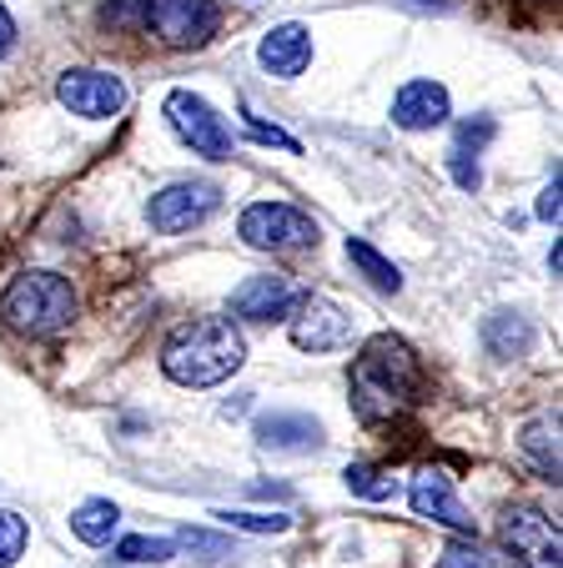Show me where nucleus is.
I'll list each match as a JSON object with an SVG mask.
<instances>
[{
	"label": "nucleus",
	"instance_id": "nucleus-25",
	"mask_svg": "<svg viewBox=\"0 0 563 568\" xmlns=\"http://www.w3.org/2000/svg\"><path fill=\"white\" fill-rule=\"evenodd\" d=\"M493 136H499V121H493V116H473V121H463V126H458V146L453 151H473V156H479Z\"/></svg>",
	"mask_w": 563,
	"mask_h": 568
},
{
	"label": "nucleus",
	"instance_id": "nucleus-18",
	"mask_svg": "<svg viewBox=\"0 0 563 568\" xmlns=\"http://www.w3.org/2000/svg\"><path fill=\"white\" fill-rule=\"evenodd\" d=\"M117 524H121V508L111 504V498H86V504L71 514V534L81 538V544H91V548L111 544Z\"/></svg>",
	"mask_w": 563,
	"mask_h": 568
},
{
	"label": "nucleus",
	"instance_id": "nucleus-5",
	"mask_svg": "<svg viewBox=\"0 0 563 568\" xmlns=\"http://www.w3.org/2000/svg\"><path fill=\"white\" fill-rule=\"evenodd\" d=\"M247 247H262V252H302V247H318V222H312L302 206L292 202H252L237 222Z\"/></svg>",
	"mask_w": 563,
	"mask_h": 568
},
{
	"label": "nucleus",
	"instance_id": "nucleus-29",
	"mask_svg": "<svg viewBox=\"0 0 563 568\" xmlns=\"http://www.w3.org/2000/svg\"><path fill=\"white\" fill-rule=\"evenodd\" d=\"M11 45H16V21H11V11L0 6V61L11 55Z\"/></svg>",
	"mask_w": 563,
	"mask_h": 568
},
{
	"label": "nucleus",
	"instance_id": "nucleus-10",
	"mask_svg": "<svg viewBox=\"0 0 563 568\" xmlns=\"http://www.w3.org/2000/svg\"><path fill=\"white\" fill-rule=\"evenodd\" d=\"M408 504H413L418 518H433V524L453 528V534H479V524L463 508V498H458L453 478L443 468H418L413 488H408Z\"/></svg>",
	"mask_w": 563,
	"mask_h": 568
},
{
	"label": "nucleus",
	"instance_id": "nucleus-11",
	"mask_svg": "<svg viewBox=\"0 0 563 568\" xmlns=\"http://www.w3.org/2000/svg\"><path fill=\"white\" fill-rule=\"evenodd\" d=\"M302 297L308 292L298 287L292 277H247L242 287L232 292V317H242V322H282V317H292V312L302 307Z\"/></svg>",
	"mask_w": 563,
	"mask_h": 568
},
{
	"label": "nucleus",
	"instance_id": "nucleus-13",
	"mask_svg": "<svg viewBox=\"0 0 563 568\" xmlns=\"http://www.w3.org/2000/svg\"><path fill=\"white\" fill-rule=\"evenodd\" d=\"M257 61H262V71L277 75V81H298L312 65V31L302 21L272 26V31L262 36V45H257Z\"/></svg>",
	"mask_w": 563,
	"mask_h": 568
},
{
	"label": "nucleus",
	"instance_id": "nucleus-28",
	"mask_svg": "<svg viewBox=\"0 0 563 568\" xmlns=\"http://www.w3.org/2000/svg\"><path fill=\"white\" fill-rule=\"evenodd\" d=\"M539 222H559V176H553L539 196Z\"/></svg>",
	"mask_w": 563,
	"mask_h": 568
},
{
	"label": "nucleus",
	"instance_id": "nucleus-24",
	"mask_svg": "<svg viewBox=\"0 0 563 568\" xmlns=\"http://www.w3.org/2000/svg\"><path fill=\"white\" fill-rule=\"evenodd\" d=\"M227 528H242V534H288L292 518L282 514H217Z\"/></svg>",
	"mask_w": 563,
	"mask_h": 568
},
{
	"label": "nucleus",
	"instance_id": "nucleus-22",
	"mask_svg": "<svg viewBox=\"0 0 563 568\" xmlns=\"http://www.w3.org/2000/svg\"><path fill=\"white\" fill-rule=\"evenodd\" d=\"M181 548H177V538H121L117 544V564H167V558H177Z\"/></svg>",
	"mask_w": 563,
	"mask_h": 568
},
{
	"label": "nucleus",
	"instance_id": "nucleus-2",
	"mask_svg": "<svg viewBox=\"0 0 563 568\" xmlns=\"http://www.w3.org/2000/svg\"><path fill=\"white\" fill-rule=\"evenodd\" d=\"M247 363V343L227 317H192L161 343V373L177 387H217Z\"/></svg>",
	"mask_w": 563,
	"mask_h": 568
},
{
	"label": "nucleus",
	"instance_id": "nucleus-8",
	"mask_svg": "<svg viewBox=\"0 0 563 568\" xmlns=\"http://www.w3.org/2000/svg\"><path fill=\"white\" fill-rule=\"evenodd\" d=\"M217 202H222V192H217L212 182H171L147 202V222L157 226V232L177 236V232L202 226L207 216L217 212Z\"/></svg>",
	"mask_w": 563,
	"mask_h": 568
},
{
	"label": "nucleus",
	"instance_id": "nucleus-17",
	"mask_svg": "<svg viewBox=\"0 0 563 568\" xmlns=\"http://www.w3.org/2000/svg\"><path fill=\"white\" fill-rule=\"evenodd\" d=\"M483 347H489L493 357H529L533 322L523 317V312H493V317L483 322Z\"/></svg>",
	"mask_w": 563,
	"mask_h": 568
},
{
	"label": "nucleus",
	"instance_id": "nucleus-3",
	"mask_svg": "<svg viewBox=\"0 0 563 568\" xmlns=\"http://www.w3.org/2000/svg\"><path fill=\"white\" fill-rule=\"evenodd\" d=\"M0 317L26 337H56L76 317V287L61 272H21L0 292Z\"/></svg>",
	"mask_w": 563,
	"mask_h": 568
},
{
	"label": "nucleus",
	"instance_id": "nucleus-16",
	"mask_svg": "<svg viewBox=\"0 0 563 568\" xmlns=\"http://www.w3.org/2000/svg\"><path fill=\"white\" fill-rule=\"evenodd\" d=\"M519 448H523V458L543 473V478L559 483V473H563L559 468V413H539L533 423H523Z\"/></svg>",
	"mask_w": 563,
	"mask_h": 568
},
{
	"label": "nucleus",
	"instance_id": "nucleus-7",
	"mask_svg": "<svg viewBox=\"0 0 563 568\" xmlns=\"http://www.w3.org/2000/svg\"><path fill=\"white\" fill-rule=\"evenodd\" d=\"M167 121H171V131L197 151V156L232 161V131H227V121L217 116L197 91H171L167 97Z\"/></svg>",
	"mask_w": 563,
	"mask_h": 568
},
{
	"label": "nucleus",
	"instance_id": "nucleus-27",
	"mask_svg": "<svg viewBox=\"0 0 563 568\" xmlns=\"http://www.w3.org/2000/svg\"><path fill=\"white\" fill-rule=\"evenodd\" d=\"M247 131H252V141H267V146H282V151H298V141H292L288 131H277V126H262V121H247Z\"/></svg>",
	"mask_w": 563,
	"mask_h": 568
},
{
	"label": "nucleus",
	"instance_id": "nucleus-23",
	"mask_svg": "<svg viewBox=\"0 0 563 568\" xmlns=\"http://www.w3.org/2000/svg\"><path fill=\"white\" fill-rule=\"evenodd\" d=\"M26 544H31V528H26V518L11 514V508H0V568H11L16 558L26 554Z\"/></svg>",
	"mask_w": 563,
	"mask_h": 568
},
{
	"label": "nucleus",
	"instance_id": "nucleus-6",
	"mask_svg": "<svg viewBox=\"0 0 563 568\" xmlns=\"http://www.w3.org/2000/svg\"><path fill=\"white\" fill-rule=\"evenodd\" d=\"M503 548L519 568H563V544H559V524L543 514L539 504H513L503 508Z\"/></svg>",
	"mask_w": 563,
	"mask_h": 568
},
{
	"label": "nucleus",
	"instance_id": "nucleus-1",
	"mask_svg": "<svg viewBox=\"0 0 563 568\" xmlns=\"http://www.w3.org/2000/svg\"><path fill=\"white\" fill-rule=\"evenodd\" d=\"M352 413L362 423H388L398 413L418 408L428 393V377L418 353L393 333H378L372 343H362L358 363H352Z\"/></svg>",
	"mask_w": 563,
	"mask_h": 568
},
{
	"label": "nucleus",
	"instance_id": "nucleus-26",
	"mask_svg": "<svg viewBox=\"0 0 563 568\" xmlns=\"http://www.w3.org/2000/svg\"><path fill=\"white\" fill-rule=\"evenodd\" d=\"M448 172H453V182L463 186V192H479V182H483L479 156H468V151H453V156H448Z\"/></svg>",
	"mask_w": 563,
	"mask_h": 568
},
{
	"label": "nucleus",
	"instance_id": "nucleus-9",
	"mask_svg": "<svg viewBox=\"0 0 563 568\" xmlns=\"http://www.w3.org/2000/svg\"><path fill=\"white\" fill-rule=\"evenodd\" d=\"M56 101L81 121H111L127 106V87L111 71H66L56 81Z\"/></svg>",
	"mask_w": 563,
	"mask_h": 568
},
{
	"label": "nucleus",
	"instance_id": "nucleus-12",
	"mask_svg": "<svg viewBox=\"0 0 563 568\" xmlns=\"http://www.w3.org/2000/svg\"><path fill=\"white\" fill-rule=\"evenodd\" d=\"M292 343H298L302 353H338V347L352 343V317L308 292L302 307L292 312Z\"/></svg>",
	"mask_w": 563,
	"mask_h": 568
},
{
	"label": "nucleus",
	"instance_id": "nucleus-4",
	"mask_svg": "<svg viewBox=\"0 0 563 568\" xmlns=\"http://www.w3.org/2000/svg\"><path fill=\"white\" fill-rule=\"evenodd\" d=\"M137 6H141V31H151L171 51H197L222 26L217 0H137Z\"/></svg>",
	"mask_w": 563,
	"mask_h": 568
},
{
	"label": "nucleus",
	"instance_id": "nucleus-14",
	"mask_svg": "<svg viewBox=\"0 0 563 568\" xmlns=\"http://www.w3.org/2000/svg\"><path fill=\"white\" fill-rule=\"evenodd\" d=\"M453 116V101H448L443 81H408L393 97V126L403 131H433Z\"/></svg>",
	"mask_w": 563,
	"mask_h": 568
},
{
	"label": "nucleus",
	"instance_id": "nucleus-19",
	"mask_svg": "<svg viewBox=\"0 0 563 568\" xmlns=\"http://www.w3.org/2000/svg\"><path fill=\"white\" fill-rule=\"evenodd\" d=\"M348 262H352V267H358L378 292H403V272H398L393 262L383 257V252L372 247V242H362V236H348Z\"/></svg>",
	"mask_w": 563,
	"mask_h": 568
},
{
	"label": "nucleus",
	"instance_id": "nucleus-21",
	"mask_svg": "<svg viewBox=\"0 0 563 568\" xmlns=\"http://www.w3.org/2000/svg\"><path fill=\"white\" fill-rule=\"evenodd\" d=\"M342 483H348L358 498H368V504H388V498L398 494V478L388 468H378V463H352V468L342 473Z\"/></svg>",
	"mask_w": 563,
	"mask_h": 568
},
{
	"label": "nucleus",
	"instance_id": "nucleus-20",
	"mask_svg": "<svg viewBox=\"0 0 563 568\" xmlns=\"http://www.w3.org/2000/svg\"><path fill=\"white\" fill-rule=\"evenodd\" d=\"M438 568H519V564L509 554H499V548H483L479 534H463L438 554Z\"/></svg>",
	"mask_w": 563,
	"mask_h": 568
},
{
	"label": "nucleus",
	"instance_id": "nucleus-15",
	"mask_svg": "<svg viewBox=\"0 0 563 568\" xmlns=\"http://www.w3.org/2000/svg\"><path fill=\"white\" fill-rule=\"evenodd\" d=\"M257 443L267 453H312L328 443V433L308 413H267V418H257Z\"/></svg>",
	"mask_w": 563,
	"mask_h": 568
}]
</instances>
